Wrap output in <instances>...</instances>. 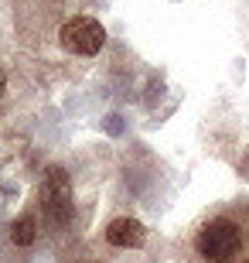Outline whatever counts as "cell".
I'll list each match as a JSON object with an SVG mask.
<instances>
[{
    "label": "cell",
    "instance_id": "6da1fadb",
    "mask_svg": "<svg viewBox=\"0 0 249 263\" xmlns=\"http://www.w3.org/2000/svg\"><path fill=\"white\" fill-rule=\"evenodd\" d=\"M246 222H242V205L239 212H219L198 229L195 236V253L205 263H232L239 256Z\"/></svg>",
    "mask_w": 249,
    "mask_h": 263
},
{
    "label": "cell",
    "instance_id": "52a82bcc",
    "mask_svg": "<svg viewBox=\"0 0 249 263\" xmlns=\"http://www.w3.org/2000/svg\"><path fill=\"white\" fill-rule=\"evenodd\" d=\"M4 89H7V76H4V68H0V96H4Z\"/></svg>",
    "mask_w": 249,
    "mask_h": 263
},
{
    "label": "cell",
    "instance_id": "ba28073f",
    "mask_svg": "<svg viewBox=\"0 0 249 263\" xmlns=\"http://www.w3.org/2000/svg\"><path fill=\"white\" fill-rule=\"evenodd\" d=\"M246 171H249V157H246Z\"/></svg>",
    "mask_w": 249,
    "mask_h": 263
},
{
    "label": "cell",
    "instance_id": "277c9868",
    "mask_svg": "<svg viewBox=\"0 0 249 263\" xmlns=\"http://www.w3.org/2000/svg\"><path fill=\"white\" fill-rule=\"evenodd\" d=\"M106 239H109V246H120V250H137V246H144L147 229H144V222L123 215V219H113L106 226Z\"/></svg>",
    "mask_w": 249,
    "mask_h": 263
},
{
    "label": "cell",
    "instance_id": "7a4b0ae2",
    "mask_svg": "<svg viewBox=\"0 0 249 263\" xmlns=\"http://www.w3.org/2000/svg\"><path fill=\"white\" fill-rule=\"evenodd\" d=\"M41 212L55 229H65L72 222V181L65 167H48L45 185H41Z\"/></svg>",
    "mask_w": 249,
    "mask_h": 263
},
{
    "label": "cell",
    "instance_id": "8992f818",
    "mask_svg": "<svg viewBox=\"0 0 249 263\" xmlns=\"http://www.w3.org/2000/svg\"><path fill=\"white\" fill-rule=\"evenodd\" d=\"M106 130H109V134H120V130H123L120 117H109V120H106Z\"/></svg>",
    "mask_w": 249,
    "mask_h": 263
},
{
    "label": "cell",
    "instance_id": "5b68a950",
    "mask_svg": "<svg viewBox=\"0 0 249 263\" xmlns=\"http://www.w3.org/2000/svg\"><path fill=\"white\" fill-rule=\"evenodd\" d=\"M10 239L17 246H31L38 239V219H34V215H17L14 226H10Z\"/></svg>",
    "mask_w": 249,
    "mask_h": 263
},
{
    "label": "cell",
    "instance_id": "3957f363",
    "mask_svg": "<svg viewBox=\"0 0 249 263\" xmlns=\"http://www.w3.org/2000/svg\"><path fill=\"white\" fill-rule=\"evenodd\" d=\"M62 48L72 55H96L106 41V31L96 17H72L62 24Z\"/></svg>",
    "mask_w": 249,
    "mask_h": 263
}]
</instances>
